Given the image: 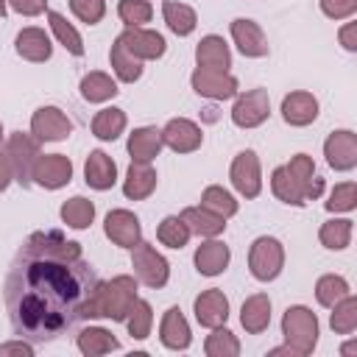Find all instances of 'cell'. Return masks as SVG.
I'll list each match as a JSON object with an SVG mask.
<instances>
[{"instance_id":"obj_11","label":"cell","mask_w":357,"mask_h":357,"mask_svg":"<svg viewBox=\"0 0 357 357\" xmlns=\"http://www.w3.org/2000/svg\"><path fill=\"white\" fill-rule=\"evenodd\" d=\"M324 156H326V165L337 173L354 170L357 167V134L349 128L332 131L324 142Z\"/></svg>"},{"instance_id":"obj_5","label":"cell","mask_w":357,"mask_h":357,"mask_svg":"<svg viewBox=\"0 0 357 357\" xmlns=\"http://www.w3.org/2000/svg\"><path fill=\"white\" fill-rule=\"evenodd\" d=\"M284 268V248L276 237H257L248 248V271L257 282H273Z\"/></svg>"},{"instance_id":"obj_6","label":"cell","mask_w":357,"mask_h":357,"mask_svg":"<svg viewBox=\"0 0 357 357\" xmlns=\"http://www.w3.org/2000/svg\"><path fill=\"white\" fill-rule=\"evenodd\" d=\"M131 268H134V279L142 282L145 287H153V290L165 287L170 279L167 259L151 243H142V240L131 248Z\"/></svg>"},{"instance_id":"obj_27","label":"cell","mask_w":357,"mask_h":357,"mask_svg":"<svg viewBox=\"0 0 357 357\" xmlns=\"http://www.w3.org/2000/svg\"><path fill=\"white\" fill-rule=\"evenodd\" d=\"M178 218L187 223L190 234H198V237H218V234H223V229H226V218H220V215L204 209L201 204H198V206H187Z\"/></svg>"},{"instance_id":"obj_17","label":"cell","mask_w":357,"mask_h":357,"mask_svg":"<svg viewBox=\"0 0 357 357\" xmlns=\"http://www.w3.org/2000/svg\"><path fill=\"white\" fill-rule=\"evenodd\" d=\"M195 321L206 329H215V326H223L226 318H229V298L223 296V290L218 287H209L204 290L198 298H195Z\"/></svg>"},{"instance_id":"obj_9","label":"cell","mask_w":357,"mask_h":357,"mask_svg":"<svg viewBox=\"0 0 357 357\" xmlns=\"http://www.w3.org/2000/svg\"><path fill=\"white\" fill-rule=\"evenodd\" d=\"M229 178L231 187L243 195V198H257L262 192V170H259V159L254 151H240L229 167Z\"/></svg>"},{"instance_id":"obj_35","label":"cell","mask_w":357,"mask_h":357,"mask_svg":"<svg viewBox=\"0 0 357 357\" xmlns=\"http://www.w3.org/2000/svg\"><path fill=\"white\" fill-rule=\"evenodd\" d=\"M318 240L329 251L349 248V243H351V220L349 218H332V220H326L321 226V231H318Z\"/></svg>"},{"instance_id":"obj_51","label":"cell","mask_w":357,"mask_h":357,"mask_svg":"<svg viewBox=\"0 0 357 357\" xmlns=\"http://www.w3.org/2000/svg\"><path fill=\"white\" fill-rule=\"evenodd\" d=\"M11 181H14V173H11L8 156H6V151H0V192H6Z\"/></svg>"},{"instance_id":"obj_54","label":"cell","mask_w":357,"mask_h":357,"mask_svg":"<svg viewBox=\"0 0 357 357\" xmlns=\"http://www.w3.org/2000/svg\"><path fill=\"white\" fill-rule=\"evenodd\" d=\"M0 142H3V123H0Z\"/></svg>"},{"instance_id":"obj_7","label":"cell","mask_w":357,"mask_h":357,"mask_svg":"<svg viewBox=\"0 0 357 357\" xmlns=\"http://www.w3.org/2000/svg\"><path fill=\"white\" fill-rule=\"evenodd\" d=\"M271 117V95L268 89H248L243 95H237L234 106H231V123L237 128H257Z\"/></svg>"},{"instance_id":"obj_32","label":"cell","mask_w":357,"mask_h":357,"mask_svg":"<svg viewBox=\"0 0 357 357\" xmlns=\"http://www.w3.org/2000/svg\"><path fill=\"white\" fill-rule=\"evenodd\" d=\"M271 190H273V195H276L282 204H290V206H304V204H307L304 190H301L298 181L287 173L284 165L276 167V170L271 173Z\"/></svg>"},{"instance_id":"obj_13","label":"cell","mask_w":357,"mask_h":357,"mask_svg":"<svg viewBox=\"0 0 357 357\" xmlns=\"http://www.w3.org/2000/svg\"><path fill=\"white\" fill-rule=\"evenodd\" d=\"M73 178V162L64 153H39L33 165V181L45 190H59L70 184Z\"/></svg>"},{"instance_id":"obj_46","label":"cell","mask_w":357,"mask_h":357,"mask_svg":"<svg viewBox=\"0 0 357 357\" xmlns=\"http://www.w3.org/2000/svg\"><path fill=\"white\" fill-rule=\"evenodd\" d=\"M70 11L86 22V25H98L106 14V0H70Z\"/></svg>"},{"instance_id":"obj_26","label":"cell","mask_w":357,"mask_h":357,"mask_svg":"<svg viewBox=\"0 0 357 357\" xmlns=\"http://www.w3.org/2000/svg\"><path fill=\"white\" fill-rule=\"evenodd\" d=\"M162 128H153V126H142V128H134L128 134V153L134 162H151L159 156L162 151Z\"/></svg>"},{"instance_id":"obj_38","label":"cell","mask_w":357,"mask_h":357,"mask_svg":"<svg viewBox=\"0 0 357 357\" xmlns=\"http://www.w3.org/2000/svg\"><path fill=\"white\" fill-rule=\"evenodd\" d=\"M332 315H329V326L335 335H351L357 329V298L349 293L343 296L335 307H329Z\"/></svg>"},{"instance_id":"obj_40","label":"cell","mask_w":357,"mask_h":357,"mask_svg":"<svg viewBox=\"0 0 357 357\" xmlns=\"http://www.w3.org/2000/svg\"><path fill=\"white\" fill-rule=\"evenodd\" d=\"M349 293H351L349 290V282L343 276H337V273H326V276H321L315 282V298H318L321 307H335Z\"/></svg>"},{"instance_id":"obj_49","label":"cell","mask_w":357,"mask_h":357,"mask_svg":"<svg viewBox=\"0 0 357 357\" xmlns=\"http://www.w3.org/2000/svg\"><path fill=\"white\" fill-rule=\"evenodd\" d=\"M340 45L349 50V53H354L357 50V22H346L343 28H340Z\"/></svg>"},{"instance_id":"obj_48","label":"cell","mask_w":357,"mask_h":357,"mask_svg":"<svg viewBox=\"0 0 357 357\" xmlns=\"http://www.w3.org/2000/svg\"><path fill=\"white\" fill-rule=\"evenodd\" d=\"M17 14L22 17H36V14H45L47 11V0H6Z\"/></svg>"},{"instance_id":"obj_16","label":"cell","mask_w":357,"mask_h":357,"mask_svg":"<svg viewBox=\"0 0 357 357\" xmlns=\"http://www.w3.org/2000/svg\"><path fill=\"white\" fill-rule=\"evenodd\" d=\"M229 31H231V39H234V45H237V50H240L243 56H248V59H262V56H268V39H265L262 28H259L254 20L237 17V20H231Z\"/></svg>"},{"instance_id":"obj_37","label":"cell","mask_w":357,"mask_h":357,"mask_svg":"<svg viewBox=\"0 0 357 357\" xmlns=\"http://www.w3.org/2000/svg\"><path fill=\"white\" fill-rule=\"evenodd\" d=\"M61 220L70 229H86L95 220V204L84 195H73L70 201L61 204Z\"/></svg>"},{"instance_id":"obj_22","label":"cell","mask_w":357,"mask_h":357,"mask_svg":"<svg viewBox=\"0 0 357 357\" xmlns=\"http://www.w3.org/2000/svg\"><path fill=\"white\" fill-rule=\"evenodd\" d=\"M14 47L17 53L25 59V61H47L50 53H53V45H50V36L42 31V28H22L14 39Z\"/></svg>"},{"instance_id":"obj_43","label":"cell","mask_w":357,"mask_h":357,"mask_svg":"<svg viewBox=\"0 0 357 357\" xmlns=\"http://www.w3.org/2000/svg\"><path fill=\"white\" fill-rule=\"evenodd\" d=\"M204 351L209 357H237L240 354V340L226 326H215L212 335H206Z\"/></svg>"},{"instance_id":"obj_4","label":"cell","mask_w":357,"mask_h":357,"mask_svg":"<svg viewBox=\"0 0 357 357\" xmlns=\"http://www.w3.org/2000/svg\"><path fill=\"white\" fill-rule=\"evenodd\" d=\"M39 153H42L39 151V139L33 134L14 131L6 139V156H8V165H11L14 181H20L22 187H31L33 184V165H36Z\"/></svg>"},{"instance_id":"obj_52","label":"cell","mask_w":357,"mask_h":357,"mask_svg":"<svg viewBox=\"0 0 357 357\" xmlns=\"http://www.w3.org/2000/svg\"><path fill=\"white\" fill-rule=\"evenodd\" d=\"M340 351H343V354H354V351H357V346H354V343H346Z\"/></svg>"},{"instance_id":"obj_39","label":"cell","mask_w":357,"mask_h":357,"mask_svg":"<svg viewBox=\"0 0 357 357\" xmlns=\"http://www.w3.org/2000/svg\"><path fill=\"white\" fill-rule=\"evenodd\" d=\"M201 206L209 209V212H215V215H220V218L237 215V201H234V195H231L229 190H223L220 184H209V187L201 192Z\"/></svg>"},{"instance_id":"obj_23","label":"cell","mask_w":357,"mask_h":357,"mask_svg":"<svg viewBox=\"0 0 357 357\" xmlns=\"http://www.w3.org/2000/svg\"><path fill=\"white\" fill-rule=\"evenodd\" d=\"M156 190V170L151 162H131L126 181H123V195L131 201H142Z\"/></svg>"},{"instance_id":"obj_14","label":"cell","mask_w":357,"mask_h":357,"mask_svg":"<svg viewBox=\"0 0 357 357\" xmlns=\"http://www.w3.org/2000/svg\"><path fill=\"white\" fill-rule=\"evenodd\" d=\"M103 231L120 248H134L142 240L139 218L134 212H128V209H112L106 215V220H103Z\"/></svg>"},{"instance_id":"obj_25","label":"cell","mask_w":357,"mask_h":357,"mask_svg":"<svg viewBox=\"0 0 357 357\" xmlns=\"http://www.w3.org/2000/svg\"><path fill=\"white\" fill-rule=\"evenodd\" d=\"M240 324L248 335H259V332L268 329V324H271V298H268V293H254L243 301Z\"/></svg>"},{"instance_id":"obj_8","label":"cell","mask_w":357,"mask_h":357,"mask_svg":"<svg viewBox=\"0 0 357 357\" xmlns=\"http://www.w3.org/2000/svg\"><path fill=\"white\" fill-rule=\"evenodd\" d=\"M190 84L201 98H209V100H229L237 95V78L229 70L195 67V73L190 75Z\"/></svg>"},{"instance_id":"obj_50","label":"cell","mask_w":357,"mask_h":357,"mask_svg":"<svg viewBox=\"0 0 357 357\" xmlns=\"http://www.w3.org/2000/svg\"><path fill=\"white\" fill-rule=\"evenodd\" d=\"M8 354H22V357H31V354H33V346H31V343H25V340L20 337V340H14V343L0 346V357H8Z\"/></svg>"},{"instance_id":"obj_44","label":"cell","mask_w":357,"mask_h":357,"mask_svg":"<svg viewBox=\"0 0 357 357\" xmlns=\"http://www.w3.org/2000/svg\"><path fill=\"white\" fill-rule=\"evenodd\" d=\"M117 14H120V20H123L128 28H142L145 22H151L153 6H151L148 0H120Z\"/></svg>"},{"instance_id":"obj_18","label":"cell","mask_w":357,"mask_h":357,"mask_svg":"<svg viewBox=\"0 0 357 357\" xmlns=\"http://www.w3.org/2000/svg\"><path fill=\"white\" fill-rule=\"evenodd\" d=\"M282 117L287 126H310L315 117H318V98L312 92H304V89H296L290 95H284L282 100Z\"/></svg>"},{"instance_id":"obj_41","label":"cell","mask_w":357,"mask_h":357,"mask_svg":"<svg viewBox=\"0 0 357 357\" xmlns=\"http://www.w3.org/2000/svg\"><path fill=\"white\" fill-rule=\"evenodd\" d=\"M151 324H153V310L145 298H137L126 315V326H128V335L134 340H145L151 335Z\"/></svg>"},{"instance_id":"obj_33","label":"cell","mask_w":357,"mask_h":357,"mask_svg":"<svg viewBox=\"0 0 357 357\" xmlns=\"http://www.w3.org/2000/svg\"><path fill=\"white\" fill-rule=\"evenodd\" d=\"M109 61H112L114 75H117L123 84H134V81L142 75V61L134 59V56L123 47L120 39H114V45H112V50H109Z\"/></svg>"},{"instance_id":"obj_19","label":"cell","mask_w":357,"mask_h":357,"mask_svg":"<svg viewBox=\"0 0 357 357\" xmlns=\"http://www.w3.org/2000/svg\"><path fill=\"white\" fill-rule=\"evenodd\" d=\"M229 259H231L229 245L220 243V240H215V237H206V243H201L195 248V257H192V262H195V268H198L201 276H218V273H223L226 265H229Z\"/></svg>"},{"instance_id":"obj_12","label":"cell","mask_w":357,"mask_h":357,"mask_svg":"<svg viewBox=\"0 0 357 357\" xmlns=\"http://www.w3.org/2000/svg\"><path fill=\"white\" fill-rule=\"evenodd\" d=\"M123 47L139 59V61H153V59H162L165 50H167V42L159 31H148V28H126L120 36Z\"/></svg>"},{"instance_id":"obj_24","label":"cell","mask_w":357,"mask_h":357,"mask_svg":"<svg viewBox=\"0 0 357 357\" xmlns=\"http://www.w3.org/2000/svg\"><path fill=\"white\" fill-rule=\"evenodd\" d=\"M284 167H287V173L298 181V187L304 190L307 201H315V198L324 192V178L315 176V162H312V156H307V153H296Z\"/></svg>"},{"instance_id":"obj_45","label":"cell","mask_w":357,"mask_h":357,"mask_svg":"<svg viewBox=\"0 0 357 357\" xmlns=\"http://www.w3.org/2000/svg\"><path fill=\"white\" fill-rule=\"evenodd\" d=\"M354 206H357V184H354V181L335 184V190L329 192L326 209H329V212H351Z\"/></svg>"},{"instance_id":"obj_30","label":"cell","mask_w":357,"mask_h":357,"mask_svg":"<svg viewBox=\"0 0 357 357\" xmlns=\"http://www.w3.org/2000/svg\"><path fill=\"white\" fill-rule=\"evenodd\" d=\"M75 343H78V351H81V354H86V357H100V354H109V351L120 349L117 337H114L109 329H103V326L81 329Z\"/></svg>"},{"instance_id":"obj_29","label":"cell","mask_w":357,"mask_h":357,"mask_svg":"<svg viewBox=\"0 0 357 357\" xmlns=\"http://www.w3.org/2000/svg\"><path fill=\"white\" fill-rule=\"evenodd\" d=\"M162 17L167 22V28L176 33V36H190L198 25V14L192 6L187 3H178V0H165L162 6Z\"/></svg>"},{"instance_id":"obj_53","label":"cell","mask_w":357,"mask_h":357,"mask_svg":"<svg viewBox=\"0 0 357 357\" xmlns=\"http://www.w3.org/2000/svg\"><path fill=\"white\" fill-rule=\"evenodd\" d=\"M6 6H8V3H6V0H0V17H6Z\"/></svg>"},{"instance_id":"obj_3","label":"cell","mask_w":357,"mask_h":357,"mask_svg":"<svg viewBox=\"0 0 357 357\" xmlns=\"http://www.w3.org/2000/svg\"><path fill=\"white\" fill-rule=\"evenodd\" d=\"M282 335H284V346L304 357V354H312L315 343H318V318L310 307L304 304H293L284 310L282 315Z\"/></svg>"},{"instance_id":"obj_1","label":"cell","mask_w":357,"mask_h":357,"mask_svg":"<svg viewBox=\"0 0 357 357\" xmlns=\"http://www.w3.org/2000/svg\"><path fill=\"white\" fill-rule=\"evenodd\" d=\"M100 279L84 259L81 243L61 231H33L20 245L6 276L11 329L31 343H47L95 318Z\"/></svg>"},{"instance_id":"obj_15","label":"cell","mask_w":357,"mask_h":357,"mask_svg":"<svg viewBox=\"0 0 357 357\" xmlns=\"http://www.w3.org/2000/svg\"><path fill=\"white\" fill-rule=\"evenodd\" d=\"M162 142H165L170 151H176V153H192V151L201 148L204 134H201V128H198L192 120H187V117H173V120H167V126L162 128Z\"/></svg>"},{"instance_id":"obj_42","label":"cell","mask_w":357,"mask_h":357,"mask_svg":"<svg viewBox=\"0 0 357 357\" xmlns=\"http://www.w3.org/2000/svg\"><path fill=\"white\" fill-rule=\"evenodd\" d=\"M156 237H159V243L167 245V248H184L187 240H190V229H187V223H184L178 215H167V218L156 226Z\"/></svg>"},{"instance_id":"obj_28","label":"cell","mask_w":357,"mask_h":357,"mask_svg":"<svg viewBox=\"0 0 357 357\" xmlns=\"http://www.w3.org/2000/svg\"><path fill=\"white\" fill-rule=\"evenodd\" d=\"M195 61H198V67L229 70L231 67V53H229V45L223 42V36H218V33L204 36L195 47Z\"/></svg>"},{"instance_id":"obj_34","label":"cell","mask_w":357,"mask_h":357,"mask_svg":"<svg viewBox=\"0 0 357 357\" xmlns=\"http://www.w3.org/2000/svg\"><path fill=\"white\" fill-rule=\"evenodd\" d=\"M123 128H126V112L117 109V106L100 109V112L95 114V120H92V134H95L98 139H103V142L117 139V137L123 134Z\"/></svg>"},{"instance_id":"obj_31","label":"cell","mask_w":357,"mask_h":357,"mask_svg":"<svg viewBox=\"0 0 357 357\" xmlns=\"http://www.w3.org/2000/svg\"><path fill=\"white\" fill-rule=\"evenodd\" d=\"M117 81L109 75V73H100V70H92L81 78V95L84 100L89 103H103V100H112L117 95Z\"/></svg>"},{"instance_id":"obj_2","label":"cell","mask_w":357,"mask_h":357,"mask_svg":"<svg viewBox=\"0 0 357 357\" xmlns=\"http://www.w3.org/2000/svg\"><path fill=\"white\" fill-rule=\"evenodd\" d=\"M137 279L134 276H114L109 282H100L95 290V318H112L126 321L131 304L137 301Z\"/></svg>"},{"instance_id":"obj_10","label":"cell","mask_w":357,"mask_h":357,"mask_svg":"<svg viewBox=\"0 0 357 357\" xmlns=\"http://www.w3.org/2000/svg\"><path fill=\"white\" fill-rule=\"evenodd\" d=\"M73 131V123L70 117L59 109V106H39L33 114H31V134L39 139V142H59V139H67Z\"/></svg>"},{"instance_id":"obj_21","label":"cell","mask_w":357,"mask_h":357,"mask_svg":"<svg viewBox=\"0 0 357 357\" xmlns=\"http://www.w3.org/2000/svg\"><path fill=\"white\" fill-rule=\"evenodd\" d=\"M84 181L92 190H112L117 181V165L109 153L103 151H89L86 162H84Z\"/></svg>"},{"instance_id":"obj_36","label":"cell","mask_w":357,"mask_h":357,"mask_svg":"<svg viewBox=\"0 0 357 357\" xmlns=\"http://www.w3.org/2000/svg\"><path fill=\"white\" fill-rule=\"evenodd\" d=\"M47 22H50V31L56 33L59 45H64L73 56H84V39H81V33L75 31V25L67 22L64 14H59V11H47Z\"/></svg>"},{"instance_id":"obj_20","label":"cell","mask_w":357,"mask_h":357,"mask_svg":"<svg viewBox=\"0 0 357 357\" xmlns=\"http://www.w3.org/2000/svg\"><path fill=\"white\" fill-rule=\"evenodd\" d=\"M159 340H162V346L170 349V351H184V349L190 346V340H192V335H190V324H187V318L181 315L178 307H170V310L162 315V324H159Z\"/></svg>"},{"instance_id":"obj_47","label":"cell","mask_w":357,"mask_h":357,"mask_svg":"<svg viewBox=\"0 0 357 357\" xmlns=\"http://www.w3.org/2000/svg\"><path fill=\"white\" fill-rule=\"evenodd\" d=\"M321 11L329 20H349L357 11V0H321Z\"/></svg>"}]
</instances>
